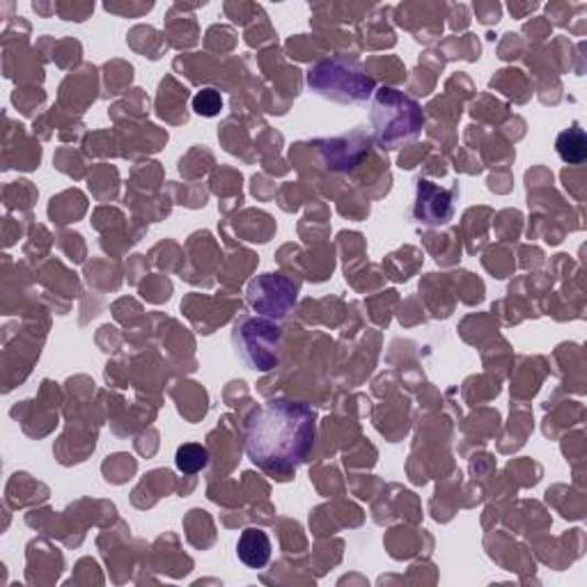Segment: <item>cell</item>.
Masks as SVG:
<instances>
[{"instance_id": "6da1fadb", "label": "cell", "mask_w": 587, "mask_h": 587, "mask_svg": "<svg viewBox=\"0 0 587 587\" xmlns=\"http://www.w3.org/2000/svg\"><path fill=\"white\" fill-rule=\"evenodd\" d=\"M317 413L294 400H269L246 423V455L271 475H290L315 445Z\"/></svg>"}, {"instance_id": "7a4b0ae2", "label": "cell", "mask_w": 587, "mask_h": 587, "mask_svg": "<svg viewBox=\"0 0 587 587\" xmlns=\"http://www.w3.org/2000/svg\"><path fill=\"white\" fill-rule=\"evenodd\" d=\"M423 122V110L413 99L393 88L377 93L372 104V127L374 141L383 150H398L402 143L411 141L421 133Z\"/></svg>"}, {"instance_id": "3957f363", "label": "cell", "mask_w": 587, "mask_h": 587, "mask_svg": "<svg viewBox=\"0 0 587 587\" xmlns=\"http://www.w3.org/2000/svg\"><path fill=\"white\" fill-rule=\"evenodd\" d=\"M307 86L324 99L360 104L374 95L377 83L358 65L345 61H322L307 72Z\"/></svg>"}, {"instance_id": "277c9868", "label": "cell", "mask_w": 587, "mask_h": 587, "mask_svg": "<svg viewBox=\"0 0 587 587\" xmlns=\"http://www.w3.org/2000/svg\"><path fill=\"white\" fill-rule=\"evenodd\" d=\"M235 345L253 370H273L278 366L281 328L264 319H243L235 326Z\"/></svg>"}, {"instance_id": "5b68a950", "label": "cell", "mask_w": 587, "mask_h": 587, "mask_svg": "<svg viewBox=\"0 0 587 587\" xmlns=\"http://www.w3.org/2000/svg\"><path fill=\"white\" fill-rule=\"evenodd\" d=\"M239 561L248 569H262L271 561V540L262 528H246L237 542Z\"/></svg>"}, {"instance_id": "8992f818", "label": "cell", "mask_w": 587, "mask_h": 587, "mask_svg": "<svg viewBox=\"0 0 587 587\" xmlns=\"http://www.w3.org/2000/svg\"><path fill=\"white\" fill-rule=\"evenodd\" d=\"M555 148L565 163H583L587 156V141L580 124L574 122L572 129H565L561 135H557Z\"/></svg>"}, {"instance_id": "52a82bcc", "label": "cell", "mask_w": 587, "mask_h": 587, "mask_svg": "<svg viewBox=\"0 0 587 587\" xmlns=\"http://www.w3.org/2000/svg\"><path fill=\"white\" fill-rule=\"evenodd\" d=\"M175 464L182 472L186 475H195V472H200L207 464H209V453H207V447L198 445V443H184L177 455H175Z\"/></svg>"}, {"instance_id": "ba28073f", "label": "cell", "mask_w": 587, "mask_h": 587, "mask_svg": "<svg viewBox=\"0 0 587 587\" xmlns=\"http://www.w3.org/2000/svg\"><path fill=\"white\" fill-rule=\"evenodd\" d=\"M193 110L203 118H216L222 110V97L214 88H205L193 97Z\"/></svg>"}]
</instances>
